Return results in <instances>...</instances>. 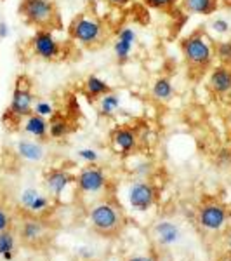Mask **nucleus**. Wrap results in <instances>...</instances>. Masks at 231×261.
<instances>
[{
  "mask_svg": "<svg viewBox=\"0 0 231 261\" xmlns=\"http://www.w3.org/2000/svg\"><path fill=\"white\" fill-rule=\"evenodd\" d=\"M184 58V63L188 66V73L191 79H200L212 68L214 63V42L205 35V32H193L188 37H184L179 44Z\"/></svg>",
  "mask_w": 231,
  "mask_h": 261,
  "instance_id": "f257e3e1",
  "label": "nucleus"
},
{
  "mask_svg": "<svg viewBox=\"0 0 231 261\" xmlns=\"http://www.w3.org/2000/svg\"><path fill=\"white\" fill-rule=\"evenodd\" d=\"M45 205H47V199H45V197H42V195H39L35 199V202L32 204L30 209H33V211H40V209H44Z\"/></svg>",
  "mask_w": 231,
  "mask_h": 261,
  "instance_id": "c756f323",
  "label": "nucleus"
},
{
  "mask_svg": "<svg viewBox=\"0 0 231 261\" xmlns=\"http://www.w3.org/2000/svg\"><path fill=\"white\" fill-rule=\"evenodd\" d=\"M207 89L216 98H226L231 91V66L216 65L209 71Z\"/></svg>",
  "mask_w": 231,
  "mask_h": 261,
  "instance_id": "0eeeda50",
  "label": "nucleus"
},
{
  "mask_svg": "<svg viewBox=\"0 0 231 261\" xmlns=\"http://www.w3.org/2000/svg\"><path fill=\"white\" fill-rule=\"evenodd\" d=\"M42 231H44V226H42L39 221H26L23 230H21V237H23L24 242L32 244L40 237Z\"/></svg>",
  "mask_w": 231,
  "mask_h": 261,
  "instance_id": "5701e85b",
  "label": "nucleus"
},
{
  "mask_svg": "<svg viewBox=\"0 0 231 261\" xmlns=\"http://www.w3.org/2000/svg\"><path fill=\"white\" fill-rule=\"evenodd\" d=\"M18 153L23 159L32 161V162H39L44 159V148H42V145L37 141H28V140L19 141L18 143Z\"/></svg>",
  "mask_w": 231,
  "mask_h": 261,
  "instance_id": "f3484780",
  "label": "nucleus"
},
{
  "mask_svg": "<svg viewBox=\"0 0 231 261\" xmlns=\"http://www.w3.org/2000/svg\"><path fill=\"white\" fill-rule=\"evenodd\" d=\"M77 185L82 192L94 193L99 192L106 185V176H104V172L98 166H91L80 171V174L77 178Z\"/></svg>",
  "mask_w": 231,
  "mask_h": 261,
  "instance_id": "1a4fd4ad",
  "label": "nucleus"
},
{
  "mask_svg": "<svg viewBox=\"0 0 231 261\" xmlns=\"http://www.w3.org/2000/svg\"><path fill=\"white\" fill-rule=\"evenodd\" d=\"M211 28L216 33H219V35H224V33H228L229 32V23L226 19H222V18H217V19H214L212 21V24H211Z\"/></svg>",
  "mask_w": 231,
  "mask_h": 261,
  "instance_id": "bb28decb",
  "label": "nucleus"
},
{
  "mask_svg": "<svg viewBox=\"0 0 231 261\" xmlns=\"http://www.w3.org/2000/svg\"><path fill=\"white\" fill-rule=\"evenodd\" d=\"M214 58L219 65L231 66V40H219L214 44Z\"/></svg>",
  "mask_w": 231,
  "mask_h": 261,
  "instance_id": "4be33fe9",
  "label": "nucleus"
},
{
  "mask_svg": "<svg viewBox=\"0 0 231 261\" xmlns=\"http://www.w3.org/2000/svg\"><path fill=\"white\" fill-rule=\"evenodd\" d=\"M221 0H179V6L188 14L211 16L217 11Z\"/></svg>",
  "mask_w": 231,
  "mask_h": 261,
  "instance_id": "f8f14e48",
  "label": "nucleus"
},
{
  "mask_svg": "<svg viewBox=\"0 0 231 261\" xmlns=\"http://www.w3.org/2000/svg\"><path fill=\"white\" fill-rule=\"evenodd\" d=\"M113 145L117 146L119 151L129 153L131 150H134V146L137 145V134L136 130L131 127H117L113 133Z\"/></svg>",
  "mask_w": 231,
  "mask_h": 261,
  "instance_id": "4468645a",
  "label": "nucleus"
},
{
  "mask_svg": "<svg viewBox=\"0 0 231 261\" xmlns=\"http://www.w3.org/2000/svg\"><path fill=\"white\" fill-rule=\"evenodd\" d=\"M226 101H228V105H229V107H231V91H229V94L226 96Z\"/></svg>",
  "mask_w": 231,
  "mask_h": 261,
  "instance_id": "f704fd0d",
  "label": "nucleus"
},
{
  "mask_svg": "<svg viewBox=\"0 0 231 261\" xmlns=\"http://www.w3.org/2000/svg\"><path fill=\"white\" fill-rule=\"evenodd\" d=\"M151 94L157 101H170L174 96V86L169 77H160L157 79L151 87Z\"/></svg>",
  "mask_w": 231,
  "mask_h": 261,
  "instance_id": "a211bd4d",
  "label": "nucleus"
},
{
  "mask_svg": "<svg viewBox=\"0 0 231 261\" xmlns=\"http://www.w3.org/2000/svg\"><path fill=\"white\" fill-rule=\"evenodd\" d=\"M129 261H153V259L148 258V256H137V258H132V259H129Z\"/></svg>",
  "mask_w": 231,
  "mask_h": 261,
  "instance_id": "72a5a7b5",
  "label": "nucleus"
},
{
  "mask_svg": "<svg viewBox=\"0 0 231 261\" xmlns=\"http://www.w3.org/2000/svg\"><path fill=\"white\" fill-rule=\"evenodd\" d=\"M151 9H157V11H170L174 9L176 6L179 4V0H142Z\"/></svg>",
  "mask_w": 231,
  "mask_h": 261,
  "instance_id": "393cba45",
  "label": "nucleus"
},
{
  "mask_svg": "<svg viewBox=\"0 0 231 261\" xmlns=\"http://www.w3.org/2000/svg\"><path fill=\"white\" fill-rule=\"evenodd\" d=\"M40 193L37 192V190H24L23 192V195H21V202H23V205H26V207H32V204L35 202V199L39 197Z\"/></svg>",
  "mask_w": 231,
  "mask_h": 261,
  "instance_id": "c85d7f7f",
  "label": "nucleus"
},
{
  "mask_svg": "<svg viewBox=\"0 0 231 261\" xmlns=\"http://www.w3.org/2000/svg\"><path fill=\"white\" fill-rule=\"evenodd\" d=\"M78 157L89 164H94L98 161V151L92 150V148H82V150H78Z\"/></svg>",
  "mask_w": 231,
  "mask_h": 261,
  "instance_id": "cd10ccee",
  "label": "nucleus"
},
{
  "mask_svg": "<svg viewBox=\"0 0 231 261\" xmlns=\"http://www.w3.org/2000/svg\"><path fill=\"white\" fill-rule=\"evenodd\" d=\"M24 130H26L30 136L37 138V140H44L49 134V122L47 119H44V117L37 115V113H32V115L26 117Z\"/></svg>",
  "mask_w": 231,
  "mask_h": 261,
  "instance_id": "2eb2a0df",
  "label": "nucleus"
},
{
  "mask_svg": "<svg viewBox=\"0 0 231 261\" xmlns=\"http://www.w3.org/2000/svg\"><path fill=\"white\" fill-rule=\"evenodd\" d=\"M226 221V211L221 204H207L200 211L201 226L209 230H219Z\"/></svg>",
  "mask_w": 231,
  "mask_h": 261,
  "instance_id": "9b49d317",
  "label": "nucleus"
},
{
  "mask_svg": "<svg viewBox=\"0 0 231 261\" xmlns=\"http://www.w3.org/2000/svg\"><path fill=\"white\" fill-rule=\"evenodd\" d=\"M155 231H157L158 241H160L162 244H174V242L179 241V237H181L178 226L172 225V223H169V221L158 223Z\"/></svg>",
  "mask_w": 231,
  "mask_h": 261,
  "instance_id": "6ab92c4d",
  "label": "nucleus"
},
{
  "mask_svg": "<svg viewBox=\"0 0 231 261\" xmlns=\"http://www.w3.org/2000/svg\"><path fill=\"white\" fill-rule=\"evenodd\" d=\"M120 108V96L117 92L110 91L108 94H104L103 98H99V113L104 117H111L113 113Z\"/></svg>",
  "mask_w": 231,
  "mask_h": 261,
  "instance_id": "412c9836",
  "label": "nucleus"
},
{
  "mask_svg": "<svg viewBox=\"0 0 231 261\" xmlns=\"http://www.w3.org/2000/svg\"><path fill=\"white\" fill-rule=\"evenodd\" d=\"M32 53L44 61H61L66 58L71 42H61L56 39L52 30H35L30 39Z\"/></svg>",
  "mask_w": 231,
  "mask_h": 261,
  "instance_id": "39448f33",
  "label": "nucleus"
},
{
  "mask_svg": "<svg viewBox=\"0 0 231 261\" xmlns=\"http://www.w3.org/2000/svg\"><path fill=\"white\" fill-rule=\"evenodd\" d=\"M68 35L75 44L87 49H98L108 39V27L96 14L80 12L71 19Z\"/></svg>",
  "mask_w": 231,
  "mask_h": 261,
  "instance_id": "7ed1b4c3",
  "label": "nucleus"
},
{
  "mask_svg": "<svg viewBox=\"0 0 231 261\" xmlns=\"http://www.w3.org/2000/svg\"><path fill=\"white\" fill-rule=\"evenodd\" d=\"M108 6L117 7V9H122V7H127L129 4H132V0H104Z\"/></svg>",
  "mask_w": 231,
  "mask_h": 261,
  "instance_id": "7c9ffc66",
  "label": "nucleus"
},
{
  "mask_svg": "<svg viewBox=\"0 0 231 261\" xmlns=\"http://www.w3.org/2000/svg\"><path fill=\"white\" fill-rule=\"evenodd\" d=\"M12 247H14V237H12L11 231H0V254L4 256L6 252H11Z\"/></svg>",
  "mask_w": 231,
  "mask_h": 261,
  "instance_id": "a878e982",
  "label": "nucleus"
},
{
  "mask_svg": "<svg viewBox=\"0 0 231 261\" xmlns=\"http://www.w3.org/2000/svg\"><path fill=\"white\" fill-rule=\"evenodd\" d=\"M129 202L136 211H148L155 202V190L148 183H134L129 190Z\"/></svg>",
  "mask_w": 231,
  "mask_h": 261,
  "instance_id": "9d476101",
  "label": "nucleus"
},
{
  "mask_svg": "<svg viewBox=\"0 0 231 261\" xmlns=\"http://www.w3.org/2000/svg\"><path fill=\"white\" fill-rule=\"evenodd\" d=\"M19 16L28 27L37 30H61L63 21L54 0H21Z\"/></svg>",
  "mask_w": 231,
  "mask_h": 261,
  "instance_id": "f03ea898",
  "label": "nucleus"
},
{
  "mask_svg": "<svg viewBox=\"0 0 231 261\" xmlns=\"http://www.w3.org/2000/svg\"><path fill=\"white\" fill-rule=\"evenodd\" d=\"M68 120H66V117L63 115V113H57L54 112V115L50 117L49 120V134L52 138H56V140H60V138H65L66 134H68Z\"/></svg>",
  "mask_w": 231,
  "mask_h": 261,
  "instance_id": "aec40b11",
  "label": "nucleus"
},
{
  "mask_svg": "<svg viewBox=\"0 0 231 261\" xmlns=\"http://www.w3.org/2000/svg\"><path fill=\"white\" fill-rule=\"evenodd\" d=\"M91 221L96 230L103 231V233H111V231L119 228V211H117L115 205L104 202V204H99L92 209Z\"/></svg>",
  "mask_w": 231,
  "mask_h": 261,
  "instance_id": "423d86ee",
  "label": "nucleus"
},
{
  "mask_svg": "<svg viewBox=\"0 0 231 261\" xmlns=\"http://www.w3.org/2000/svg\"><path fill=\"white\" fill-rule=\"evenodd\" d=\"M110 91H111V87L108 86L106 81L99 79L98 75H89L82 86V92L85 94V98H89L91 101L103 98V96L108 94Z\"/></svg>",
  "mask_w": 231,
  "mask_h": 261,
  "instance_id": "ddd939ff",
  "label": "nucleus"
},
{
  "mask_svg": "<svg viewBox=\"0 0 231 261\" xmlns=\"http://www.w3.org/2000/svg\"><path fill=\"white\" fill-rule=\"evenodd\" d=\"M7 35H9V27L6 21H0V39H6Z\"/></svg>",
  "mask_w": 231,
  "mask_h": 261,
  "instance_id": "473e14b6",
  "label": "nucleus"
},
{
  "mask_svg": "<svg viewBox=\"0 0 231 261\" xmlns=\"http://www.w3.org/2000/svg\"><path fill=\"white\" fill-rule=\"evenodd\" d=\"M71 181H73V178H71L70 172L61 171V169H54V171H50L47 174V178H45V185H47V188L50 192L60 195Z\"/></svg>",
  "mask_w": 231,
  "mask_h": 261,
  "instance_id": "dca6fc26",
  "label": "nucleus"
},
{
  "mask_svg": "<svg viewBox=\"0 0 231 261\" xmlns=\"http://www.w3.org/2000/svg\"><path fill=\"white\" fill-rule=\"evenodd\" d=\"M136 40H137V35L132 28L124 27L119 30L115 44H113V53H115V58L119 65H125V63L131 60V54H132L134 45H136Z\"/></svg>",
  "mask_w": 231,
  "mask_h": 261,
  "instance_id": "6e6552de",
  "label": "nucleus"
},
{
  "mask_svg": "<svg viewBox=\"0 0 231 261\" xmlns=\"http://www.w3.org/2000/svg\"><path fill=\"white\" fill-rule=\"evenodd\" d=\"M33 105H35V94L32 91V81L26 75H19L16 79L11 105L2 117L4 124H19L21 119H26L33 113Z\"/></svg>",
  "mask_w": 231,
  "mask_h": 261,
  "instance_id": "20e7f679",
  "label": "nucleus"
},
{
  "mask_svg": "<svg viewBox=\"0 0 231 261\" xmlns=\"http://www.w3.org/2000/svg\"><path fill=\"white\" fill-rule=\"evenodd\" d=\"M54 105L50 103V101H45V99H39L35 101V105H33V113H37V115L44 117V119H50V117L54 115Z\"/></svg>",
  "mask_w": 231,
  "mask_h": 261,
  "instance_id": "b1692460",
  "label": "nucleus"
},
{
  "mask_svg": "<svg viewBox=\"0 0 231 261\" xmlns=\"http://www.w3.org/2000/svg\"><path fill=\"white\" fill-rule=\"evenodd\" d=\"M9 216H7V213L4 211L2 207H0V231H4V230H7V226H9Z\"/></svg>",
  "mask_w": 231,
  "mask_h": 261,
  "instance_id": "2f4dec72",
  "label": "nucleus"
}]
</instances>
